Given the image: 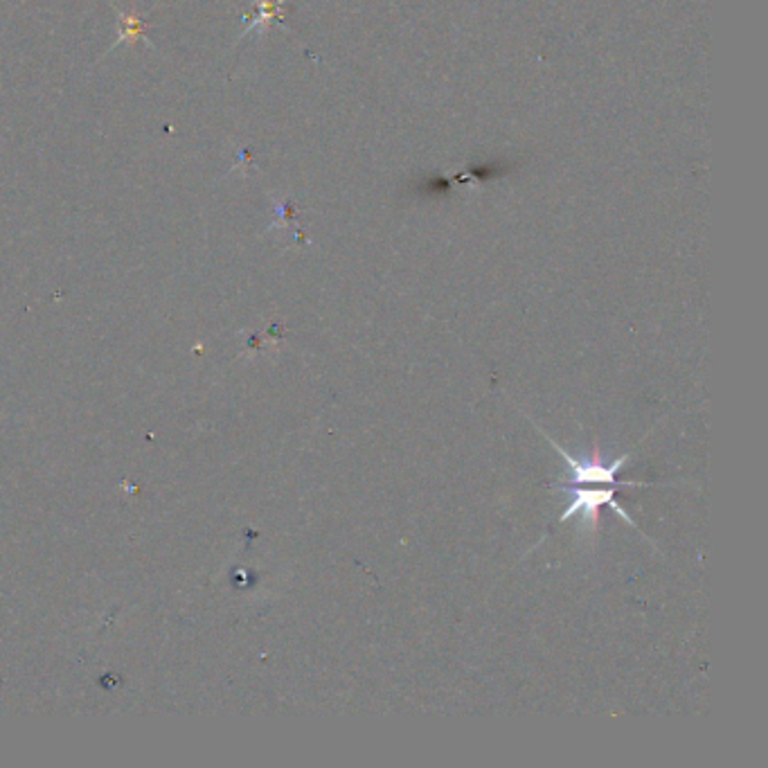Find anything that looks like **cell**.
Listing matches in <instances>:
<instances>
[{
    "label": "cell",
    "instance_id": "1",
    "mask_svg": "<svg viewBox=\"0 0 768 768\" xmlns=\"http://www.w3.org/2000/svg\"><path fill=\"white\" fill-rule=\"evenodd\" d=\"M554 489H556V492H564V494L571 496V503H569V508L562 514V521H569V519H575L577 514H582L584 525L588 530H593L597 525V519H600V508L608 505L611 510H615V514L624 523L634 525L632 516H628L626 510H622L617 505L615 489H575V487H569V484H554Z\"/></svg>",
    "mask_w": 768,
    "mask_h": 768
},
{
    "label": "cell",
    "instance_id": "2",
    "mask_svg": "<svg viewBox=\"0 0 768 768\" xmlns=\"http://www.w3.org/2000/svg\"><path fill=\"white\" fill-rule=\"evenodd\" d=\"M547 442L566 460V471H569L566 484H602V482L613 484L617 471L628 462V455H619L613 462H604L597 451L588 458H575L564 447H559L556 442H552V438H547Z\"/></svg>",
    "mask_w": 768,
    "mask_h": 768
},
{
    "label": "cell",
    "instance_id": "3",
    "mask_svg": "<svg viewBox=\"0 0 768 768\" xmlns=\"http://www.w3.org/2000/svg\"><path fill=\"white\" fill-rule=\"evenodd\" d=\"M113 10H115L117 21H120V32H117V39L111 43V50L117 48V45H122V43L133 45V43H137V41H143V43L152 45V43L145 39V34H147V21H145L143 17H140L135 10H120V8H115V6H113Z\"/></svg>",
    "mask_w": 768,
    "mask_h": 768
}]
</instances>
